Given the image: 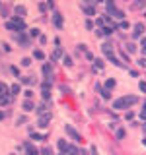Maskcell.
<instances>
[{
	"label": "cell",
	"mask_w": 146,
	"mask_h": 155,
	"mask_svg": "<svg viewBox=\"0 0 146 155\" xmlns=\"http://www.w3.org/2000/svg\"><path fill=\"white\" fill-rule=\"evenodd\" d=\"M43 76H45L47 79H53V64H51V62H45V64H43Z\"/></svg>",
	"instance_id": "cell-7"
},
{
	"label": "cell",
	"mask_w": 146,
	"mask_h": 155,
	"mask_svg": "<svg viewBox=\"0 0 146 155\" xmlns=\"http://www.w3.org/2000/svg\"><path fill=\"white\" fill-rule=\"evenodd\" d=\"M41 155H55V153H53V147H49V145H45V147L41 149Z\"/></svg>",
	"instance_id": "cell-23"
},
{
	"label": "cell",
	"mask_w": 146,
	"mask_h": 155,
	"mask_svg": "<svg viewBox=\"0 0 146 155\" xmlns=\"http://www.w3.org/2000/svg\"><path fill=\"white\" fill-rule=\"evenodd\" d=\"M119 27H121V29H129V23H127V22H121V23H119Z\"/></svg>",
	"instance_id": "cell-37"
},
{
	"label": "cell",
	"mask_w": 146,
	"mask_h": 155,
	"mask_svg": "<svg viewBox=\"0 0 146 155\" xmlns=\"http://www.w3.org/2000/svg\"><path fill=\"white\" fill-rule=\"evenodd\" d=\"M20 81H22V83H27V85H33L35 83V79L31 76H27V78H20Z\"/></svg>",
	"instance_id": "cell-19"
},
{
	"label": "cell",
	"mask_w": 146,
	"mask_h": 155,
	"mask_svg": "<svg viewBox=\"0 0 146 155\" xmlns=\"http://www.w3.org/2000/svg\"><path fill=\"white\" fill-rule=\"evenodd\" d=\"M20 91H22V85H20V83H14L10 87V95H18Z\"/></svg>",
	"instance_id": "cell-15"
},
{
	"label": "cell",
	"mask_w": 146,
	"mask_h": 155,
	"mask_svg": "<svg viewBox=\"0 0 146 155\" xmlns=\"http://www.w3.org/2000/svg\"><path fill=\"white\" fill-rule=\"evenodd\" d=\"M136 101H138L136 95H125V97H121V99H117L113 103V109H131Z\"/></svg>",
	"instance_id": "cell-1"
},
{
	"label": "cell",
	"mask_w": 146,
	"mask_h": 155,
	"mask_svg": "<svg viewBox=\"0 0 146 155\" xmlns=\"http://www.w3.org/2000/svg\"><path fill=\"white\" fill-rule=\"evenodd\" d=\"M31 64V58H22V66H29Z\"/></svg>",
	"instance_id": "cell-29"
},
{
	"label": "cell",
	"mask_w": 146,
	"mask_h": 155,
	"mask_svg": "<svg viewBox=\"0 0 146 155\" xmlns=\"http://www.w3.org/2000/svg\"><path fill=\"white\" fill-rule=\"evenodd\" d=\"M144 111H146V101H144Z\"/></svg>",
	"instance_id": "cell-44"
},
{
	"label": "cell",
	"mask_w": 146,
	"mask_h": 155,
	"mask_svg": "<svg viewBox=\"0 0 146 155\" xmlns=\"http://www.w3.org/2000/svg\"><path fill=\"white\" fill-rule=\"evenodd\" d=\"M25 153H27V155H39V151H37V147H33V145H29V147L25 149Z\"/></svg>",
	"instance_id": "cell-22"
},
{
	"label": "cell",
	"mask_w": 146,
	"mask_h": 155,
	"mask_svg": "<svg viewBox=\"0 0 146 155\" xmlns=\"http://www.w3.org/2000/svg\"><path fill=\"white\" fill-rule=\"evenodd\" d=\"M58 155H66V153H58Z\"/></svg>",
	"instance_id": "cell-46"
},
{
	"label": "cell",
	"mask_w": 146,
	"mask_h": 155,
	"mask_svg": "<svg viewBox=\"0 0 146 155\" xmlns=\"http://www.w3.org/2000/svg\"><path fill=\"white\" fill-rule=\"evenodd\" d=\"M4 25H6V29H10V31H20V25L14 22V20H8Z\"/></svg>",
	"instance_id": "cell-8"
},
{
	"label": "cell",
	"mask_w": 146,
	"mask_h": 155,
	"mask_svg": "<svg viewBox=\"0 0 146 155\" xmlns=\"http://www.w3.org/2000/svg\"><path fill=\"white\" fill-rule=\"evenodd\" d=\"M82 10H84V14H86V16H94V14H96L92 4H86V6H82Z\"/></svg>",
	"instance_id": "cell-11"
},
{
	"label": "cell",
	"mask_w": 146,
	"mask_h": 155,
	"mask_svg": "<svg viewBox=\"0 0 146 155\" xmlns=\"http://www.w3.org/2000/svg\"><path fill=\"white\" fill-rule=\"evenodd\" d=\"M98 89L101 91V97H103V99H109V97H111V93H109V89H107V87H101V85H98Z\"/></svg>",
	"instance_id": "cell-13"
},
{
	"label": "cell",
	"mask_w": 146,
	"mask_h": 155,
	"mask_svg": "<svg viewBox=\"0 0 146 155\" xmlns=\"http://www.w3.org/2000/svg\"><path fill=\"white\" fill-rule=\"evenodd\" d=\"M53 25H55L56 29L62 27V14L60 12H53Z\"/></svg>",
	"instance_id": "cell-5"
},
{
	"label": "cell",
	"mask_w": 146,
	"mask_h": 155,
	"mask_svg": "<svg viewBox=\"0 0 146 155\" xmlns=\"http://www.w3.org/2000/svg\"><path fill=\"white\" fill-rule=\"evenodd\" d=\"M138 66H140V68H146V58H140V60H138Z\"/></svg>",
	"instance_id": "cell-36"
},
{
	"label": "cell",
	"mask_w": 146,
	"mask_h": 155,
	"mask_svg": "<svg viewBox=\"0 0 146 155\" xmlns=\"http://www.w3.org/2000/svg\"><path fill=\"white\" fill-rule=\"evenodd\" d=\"M94 66L101 70V68H103V60H101V58H96V60H94Z\"/></svg>",
	"instance_id": "cell-27"
},
{
	"label": "cell",
	"mask_w": 146,
	"mask_h": 155,
	"mask_svg": "<svg viewBox=\"0 0 146 155\" xmlns=\"http://www.w3.org/2000/svg\"><path fill=\"white\" fill-rule=\"evenodd\" d=\"M14 12H16V16H22V18L27 14V10H25L23 6H16V8H14Z\"/></svg>",
	"instance_id": "cell-16"
},
{
	"label": "cell",
	"mask_w": 146,
	"mask_h": 155,
	"mask_svg": "<svg viewBox=\"0 0 146 155\" xmlns=\"http://www.w3.org/2000/svg\"><path fill=\"white\" fill-rule=\"evenodd\" d=\"M142 33H144V23H136L135 31H133V37H140Z\"/></svg>",
	"instance_id": "cell-9"
},
{
	"label": "cell",
	"mask_w": 146,
	"mask_h": 155,
	"mask_svg": "<svg viewBox=\"0 0 146 155\" xmlns=\"http://www.w3.org/2000/svg\"><path fill=\"white\" fill-rule=\"evenodd\" d=\"M66 147H68V144L64 142V140H58V149H60L62 153H66Z\"/></svg>",
	"instance_id": "cell-21"
},
{
	"label": "cell",
	"mask_w": 146,
	"mask_h": 155,
	"mask_svg": "<svg viewBox=\"0 0 146 155\" xmlns=\"http://www.w3.org/2000/svg\"><path fill=\"white\" fill-rule=\"evenodd\" d=\"M64 64H66V66H72V58H70V56H64Z\"/></svg>",
	"instance_id": "cell-35"
},
{
	"label": "cell",
	"mask_w": 146,
	"mask_h": 155,
	"mask_svg": "<svg viewBox=\"0 0 146 155\" xmlns=\"http://www.w3.org/2000/svg\"><path fill=\"white\" fill-rule=\"evenodd\" d=\"M16 39H18V43L22 45L23 49H27V47H29V37L23 33V31H22V33H18V37H16Z\"/></svg>",
	"instance_id": "cell-6"
},
{
	"label": "cell",
	"mask_w": 146,
	"mask_h": 155,
	"mask_svg": "<svg viewBox=\"0 0 146 155\" xmlns=\"http://www.w3.org/2000/svg\"><path fill=\"white\" fill-rule=\"evenodd\" d=\"M31 140H37V142H39V140H43V136L37 134V132H31Z\"/></svg>",
	"instance_id": "cell-28"
},
{
	"label": "cell",
	"mask_w": 146,
	"mask_h": 155,
	"mask_svg": "<svg viewBox=\"0 0 146 155\" xmlns=\"http://www.w3.org/2000/svg\"><path fill=\"white\" fill-rule=\"evenodd\" d=\"M144 132H146V124H144Z\"/></svg>",
	"instance_id": "cell-45"
},
{
	"label": "cell",
	"mask_w": 146,
	"mask_h": 155,
	"mask_svg": "<svg viewBox=\"0 0 146 155\" xmlns=\"http://www.w3.org/2000/svg\"><path fill=\"white\" fill-rule=\"evenodd\" d=\"M64 130H66V134L72 138V140H74V142H82V136H80V134L76 132V130H74L70 124H66V126H64Z\"/></svg>",
	"instance_id": "cell-4"
},
{
	"label": "cell",
	"mask_w": 146,
	"mask_h": 155,
	"mask_svg": "<svg viewBox=\"0 0 146 155\" xmlns=\"http://www.w3.org/2000/svg\"><path fill=\"white\" fill-rule=\"evenodd\" d=\"M142 55L146 56V39H142Z\"/></svg>",
	"instance_id": "cell-39"
},
{
	"label": "cell",
	"mask_w": 146,
	"mask_h": 155,
	"mask_svg": "<svg viewBox=\"0 0 146 155\" xmlns=\"http://www.w3.org/2000/svg\"><path fill=\"white\" fill-rule=\"evenodd\" d=\"M12 155H16V153H12Z\"/></svg>",
	"instance_id": "cell-47"
},
{
	"label": "cell",
	"mask_w": 146,
	"mask_h": 155,
	"mask_svg": "<svg viewBox=\"0 0 146 155\" xmlns=\"http://www.w3.org/2000/svg\"><path fill=\"white\" fill-rule=\"evenodd\" d=\"M35 111H37V114H43V112H47V103L37 105V107H35Z\"/></svg>",
	"instance_id": "cell-17"
},
{
	"label": "cell",
	"mask_w": 146,
	"mask_h": 155,
	"mask_svg": "<svg viewBox=\"0 0 146 155\" xmlns=\"http://www.w3.org/2000/svg\"><path fill=\"white\" fill-rule=\"evenodd\" d=\"M133 116H135V112L131 111V112H127V116H125V118H127V120H133Z\"/></svg>",
	"instance_id": "cell-38"
},
{
	"label": "cell",
	"mask_w": 146,
	"mask_h": 155,
	"mask_svg": "<svg viewBox=\"0 0 146 155\" xmlns=\"http://www.w3.org/2000/svg\"><path fill=\"white\" fill-rule=\"evenodd\" d=\"M23 95H25L27 99H31V97H33V91H31V89H27V91H23Z\"/></svg>",
	"instance_id": "cell-30"
},
{
	"label": "cell",
	"mask_w": 146,
	"mask_h": 155,
	"mask_svg": "<svg viewBox=\"0 0 146 155\" xmlns=\"http://www.w3.org/2000/svg\"><path fill=\"white\" fill-rule=\"evenodd\" d=\"M70 153V155H80V151L76 149V145H68L66 147V155Z\"/></svg>",
	"instance_id": "cell-18"
},
{
	"label": "cell",
	"mask_w": 146,
	"mask_h": 155,
	"mask_svg": "<svg viewBox=\"0 0 146 155\" xmlns=\"http://www.w3.org/2000/svg\"><path fill=\"white\" fill-rule=\"evenodd\" d=\"M125 49H127V53H131V55H133V53L136 51V45H135V43H129L127 47H125Z\"/></svg>",
	"instance_id": "cell-24"
},
{
	"label": "cell",
	"mask_w": 146,
	"mask_h": 155,
	"mask_svg": "<svg viewBox=\"0 0 146 155\" xmlns=\"http://www.w3.org/2000/svg\"><path fill=\"white\" fill-rule=\"evenodd\" d=\"M146 6V0H135V2H133V8H135V10H140V8H144Z\"/></svg>",
	"instance_id": "cell-14"
},
{
	"label": "cell",
	"mask_w": 146,
	"mask_h": 155,
	"mask_svg": "<svg viewBox=\"0 0 146 155\" xmlns=\"http://www.w3.org/2000/svg\"><path fill=\"white\" fill-rule=\"evenodd\" d=\"M22 109H23V111H25V112H29V111H33V109H35V105H33V103H31V101H29V99H27V101H23Z\"/></svg>",
	"instance_id": "cell-10"
},
{
	"label": "cell",
	"mask_w": 146,
	"mask_h": 155,
	"mask_svg": "<svg viewBox=\"0 0 146 155\" xmlns=\"http://www.w3.org/2000/svg\"><path fill=\"white\" fill-rule=\"evenodd\" d=\"M4 118H6V112H4V111H0V120H4Z\"/></svg>",
	"instance_id": "cell-40"
},
{
	"label": "cell",
	"mask_w": 146,
	"mask_h": 155,
	"mask_svg": "<svg viewBox=\"0 0 146 155\" xmlns=\"http://www.w3.org/2000/svg\"><path fill=\"white\" fill-rule=\"evenodd\" d=\"M39 35V29H29V37H37Z\"/></svg>",
	"instance_id": "cell-32"
},
{
	"label": "cell",
	"mask_w": 146,
	"mask_h": 155,
	"mask_svg": "<svg viewBox=\"0 0 146 155\" xmlns=\"http://www.w3.org/2000/svg\"><path fill=\"white\" fill-rule=\"evenodd\" d=\"M100 2H101V0H100Z\"/></svg>",
	"instance_id": "cell-48"
},
{
	"label": "cell",
	"mask_w": 146,
	"mask_h": 155,
	"mask_svg": "<svg viewBox=\"0 0 146 155\" xmlns=\"http://www.w3.org/2000/svg\"><path fill=\"white\" fill-rule=\"evenodd\" d=\"M125 138V130H117V140H123Z\"/></svg>",
	"instance_id": "cell-31"
},
{
	"label": "cell",
	"mask_w": 146,
	"mask_h": 155,
	"mask_svg": "<svg viewBox=\"0 0 146 155\" xmlns=\"http://www.w3.org/2000/svg\"><path fill=\"white\" fill-rule=\"evenodd\" d=\"M101 51L105 53V56H107V58L111 60V62L115 64V66H119V68L123 66V62H121V60H119V58L115 56V53L111 51V45H109V43H105V45H103V47H101Z\"/></svg>",
	"instance_id": "cell-2"
},
{
	"label": "cell",
	"mask_w": 146,
	"mask_h": 155,
	"mask_svg": "<svg viewBox=\"0 0 146 155\" xmlns=\"http://www.w3.org/2000/svg\"><path fill=\"white\" fill-rule=\"evenodd\" d=\"M142 144H144V147H146V140H144V142H142Z\"/></svg>",
	"instance_id": "cell-43"
},
{
	"label": "cell",
	"mask_w": 146,
	"mask_h": 155,
	"mask_svg": "<svg viewBox=\"0 0 146 155\" xmlns=\"http://www.w3.org/2000/svg\"><path fill=\"white\" fill-rule=\"evenodd\" d=\"M25 122H27V118H25V116H20V118H18V126H22Z\"/></svg>",
	"instance_id": "cell-33"
},
{
	"label": "cell",
	"mask_w": 146,
	"mask_h": 155,
	"mask_svg": "<svg viewBox=\"0 0 146 155\" xmlns=\"http://www.w3.org/2000/svg\"><path fill=\"white\" fill-rule=\"evenodd\" d=\"M92 155H98V151H96V147H92Z\"/></svg>",
	"instance_id": "cell-42"
},
{
	"label": "cell",
	"mask_w": 146,
	"mask_h": 155,
	"mask_svg": "<svg viewBox=\"0 0 146 155\" xmlns=\"http://www.w3.org/2000/svg\"><path fill=\"white\" fill-rule=\"evenodd\" d=\"M41 97H43L45 101L51 99V87H43V89H41Z\"/></svg>",
	"instance_id": "cell-12"
},
{
	"label": "cell",
	"mask_w": 146,
	"mask_h": 155,
	"mask_svg": "<svg viewBox=\"0 0 146 155\" xmlns=\"http://www.w3.org/2000/svg\"><path fill=\"white\" fill-rule=\"evenodd\" d=\"M113 18H117V20H123L125 18V12H121V10H115V8H113Z\"/></svg>",
	"instance_id": "cell-20"
},
{
	"label": "cell",
	"mask_w": 146,
	"mask_h": 155,
	"mask_svg": "<svg viewBox=\"0 0 146 155\" xmlns=\"http://www.w3.org/2000/svg\"><path fill=\"white\" fill-rule=\"evenodd\" d=\"M115 85H117V81H115V79H107V81H105V87H107V89H113Z\"/></svg>",
	"instance_id": "cell-25"
},
{
	"label": "cell",
	"mask_w": 146,
	"mask_h": 155,
	"mask_svg": "<svg viewBox=\"0 0 146 155\" xmlns=\"http://www.w3.org/2000/svg\"><path fill=\"white\" fill-rule=\"evenodd\" d=\"M140 118H142V120H146V111H142V112H140Z\"/></svg>",
	"instance_id": "cell-41"
},
{
	"label": "cell",
	"mask_w": 146,
	"mask_h": 155,
	"mask_svg": "<svg viewBox=\"0 0 146 155\" xmlns=\"http://www.w3.org/2000/svg\"><path fill=\"white\" fill-rule=\"evenodd\" d=\"M138 87H140L142 93H146V81H140V83H138Z\"/></svg>",
	"instance_id": "cell-34"
},
{
	"label": "cell",
	"mask_w": 146,
	"mask_h": 155,
	"mask_svg": "<svg viewBox=\"0 0 146 155\" xmlns=\"http://www.w3.org/2000/svg\"><path fill=\"white\" fill-rule=\"evenodd\" d=\"M53 118V114L51 112H43V114H39V120H37V126L39 128H47L49 126V122Z\"/></svg>",
	"instance_id": "cell-3"
},
{
	"label": "cell",
	"mask_w": 146,
	"mask_h": 155,
	"mask_svg": "<svg viewBox=\"0 0 146 155\" xmlns=\"http://www.w3.org/2000/svg\"><path fill=\"white\" fill-rule=\"evenodd\" d=\"M33 56L37 58V60H43V58H45V55H43V51H35V53H33Z\"/></svg>",
	"instance_id": "cell-26"
}]
</instances>
